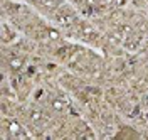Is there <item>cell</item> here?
Instances as JSON below:
<instances>
[{"mask_svg":"<svg viewBox=\"0 0 148 140\" xmlns=\"http://www.w3.org/2000/svg\"><path fill=\"white\" fill-rule=\"evenodd\" d=\"M3 137L10 140H29L34 139V133L25 125L18 123L17 120H3Z\"/></svg>","mask_w":148,"mask_h":140,"instance_id":"obj_1","label":"cell"}]
</instances>
